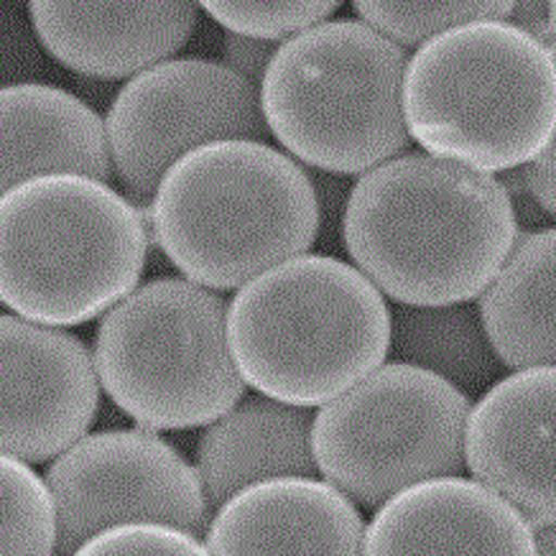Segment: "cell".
<instances>
[{"mask_svg":"<svg viewBox=\"0 0 556 556\" xmlns=\"http://www.w3.org/2000/svg\"><path fill=\"white\" fill-rule=\"evenodd\" d=\"M518 240L497 177L429 153L363 174L342 212V243L380 294L406 306L480 299Z\"/></svg>","mask_w":556,"mask_h":556,"instance_id":"obj_1","label":"cell"},{"mask_svg":"<svg viewBox=\"0 0 556 556\" xmlns=\"http://www.w3.org/2000/svg\"><path fill=\"white\" fill-rule=\"evenodd\" d=\"M149 217L159 251L179 274L228 291L309 251L321 210L289 153L261 141H215L166 172Z\"/></svg>","mask_w":556,"mask_h":556,"instance_id":"obj_2","label":"cell"},{"mask_svg":"<svg viewBox=\"0 0 556 556\" xmlns=\"http://www.w3.org/2000/svg\"><path fill=\"white\" fill-rule=\"evenodd\" d=\"M228 342L261 396L321 408L383 365L391 309L361 268L304 253L238 289Z\"/></svg>","mask_w":556,"mask_h":556,"instance_id":"obj_3","label":"cell"},{"mask_svg":"<svg viewBox=\"0 0 556 556\" xmlns=\"http://www.w3.org/2000/svg\"><path fill=\"white\" fill-rule=\"evenodd\" d=\"M404 115L434 159L485 174L531 164L556 138L554 51L508 21L452 28L408 60Z\"/></svg>","mask_w":556,"mask_h":556,"instance_id":"obj_4","label":"cell"},{"mask_svg":"<svg viewBox=\"0 0 556 556\" xmlns=\"http://www.w3.org/2000/svg\"><path fill=\"white\" fill-rule=\"evenodd\" d=\"M0 302L21 319L77 327L134 294L149 255L138 207L105 181L51 174L0 200Z\"/></svg>","mask_w":556,"mask_h":556,"instance_id":"obj_5","label":"cell"},{"mask_svg":"<svg viewBox=\"0 0 556 556\" xmlns=\"http://www.w3.org/2000/svg\"><path fill=\"white\" fill-rule=\"evenodd\" d=\"M406 49L361 18H338L278 47L261 83L268 134L314 169L353 177L404 156Z\"/></svg>","mask_w":556,"mask_h":556,"instance_id":"obj_6","label":"cell"},{"mask_svg":"<svg viewBox=\"0 0 556 556\" xmlns=\"http://www.w3.org/2000/svg\"><path fill=\"white\" fill-rule=\"evenodd\" d=\"M230 306L189 278H153L94 332L102 391L149 431L210 427L245 399L228 342Z\"/></svg>","mask_w":556,"mask_h":556,"instance_id":"obj_7","label":"cell"},{"mask_svg":"<svg viewBox=\"0 0 556 556\" xmlns=\"http://www.w3.org/2000/svg\"><path fill=\"white\" fill-rule=\"evenodd\" d=\"M470 399L434 372L383 363L314 416V459L363 508L427 480L459 478Z\"/></svg>","mask_w":556,"mask_h":556,"instance_id":"obj_8","label":"cell"},{"mask_svg":"<svg viewBox=\"0 0 556 556\" xmlns=\"http://www.w3.org/2000/svg\"><path fill=\"white\" fill-rule=\"evenodd\" d=\"M113 169L130 202L143 207L166 172L215 141L266 143L261 92L228 64L181 56L128 79L108 110Z\"/></svg>","mask_w":556,"mask_h":556,"instance_id":"obj_9","label":"cell"},{"mask_svg":"<svg viewBox=\"0 0 556 556\" xmlns=\"http://www.w3.org/2000/svg\"><path fill=\"white\" fill-rule=\"evenodd\" d=\"M60 556L123 523L177 526L204 539L210 501L192 465L149 429L94 431L49 465Z\"/></svg>","mask_w":556,"mask_h":556,"instance_id":"obj_10","label":"cell"},{"mask_svg":"<svg viewBox=\"0 0 556 556\" xmlns=\"http://www.w3.org/2000/svg\"><path fill=\"white\" fill-rule=\"evenodd\" d=\"M3 338V455L47 463L87 437L100 408L92 350L77 334L0 317Z\"/></svg>","mask_w":556,"mask_h":556,"instance_id":"obj_11","label":"cell"},{"mask_svg":"<svg viewBox=\"0 0 556 556\" xmlns=\"http://www.w3.org/2000/svg\"><path fill=\"white\" fill-rule=\"evenodd\" d=\"M465 467L533 529L556 523V368L503 376L467 419Z\"/></svg>","mask_w":556,"mask_h":556,"instance_id":"obj_12","label":"cell"},{"mask_svg":"<svg viewBox=\"0 0 556 556\" xmlns=\"http://www.w3.org/2000/svg\"><path fill=\"white\" fill-rule=\"evenodd\" d=\"M363 556H539L533 526L470 478L406 488L365 526Z\"/></svg>","mask_w":556,"mask_h":556,"instance_id":"obj_13","label":"cell"},{"mask_svg":"<svg viewBox=\"0 0 556 556\" xmlns=\"http://www.w3.org/2000/svg\"><path fill=\"white\" fill-rule=\"evenodd\" d=\"M28 16L56 62L98 79H134L174 60L197 28V5L189 0H31Z\"/></svg>","mask_w":556,"mask_h":556,"instance_id":"obj_14","label":"cell"},{"mask_svg":"<svg viewBox=\"0 0 556 556\" xmlns=\"http://www.w3.org/2000/svg\"><path fill=\"white\" fill-rule=\"evenodd\" d=\"M204 539L212 556H363L365 521L327 480L278 478L223 503Z\"/></svg>","mask_w":556,"mask_h":556,"instance_id":"obj_15","label":"cell"},{"mask_svg":"<svg viewBox=\"0 0 556 556\" xmlns=\"http://www.w3.org/2000/svg\"><path fill=\"white\" fill-rule=\"evenodd\" d=\"M0 108L3 194L28 179L51 174H77L98 181L115 174L105 121L77 94L41 83L5 85Z\"/></svg>","mask_w":556,"mask_h":556,"instance_id":"obj_16","label":"cell"},{"mask_svg":"<svg viewBox=\"0 0 556 556\" xmlns=\"http://www.w3.org/2000/svg\"><path fill=\"white\" fill-rule=\"evenodd\" d=\"M314 419L302 406L268 396L243 399L204 427L194 452L210 506L219 508L240 490L278 478H314Z\"/></svg>","mask_w":556,"mask_h":556,"instance_id":"obj_17","label":"cell"},{"mask_svg":"<svg viewBox=\"0 0 556 556\" xmlns=\"http://www.w3.org/2000/svg\"><path fill=\"white\" fill-rule=\"evenodd\" d=\"M478 314L508 370L556 368V228L516 240L480 294Z\"/></svg>","mask_w":556,"mask_h":556,"instance_id":"obj_18","label":"cell"},{"mask_svg":"<svg viewBox=\"0 0 556 556\" xmlns=\"http://www.w3.org/2000/svg\"><path fill=\"white\" fill-rule=\"evenodd\" d=\"M393 363H406L444 378L467 399L482 396L503 376L480 314L470 304L406 306L391 312Z\"/></svg>","mask_w":556,"mask_h":556,"instance_id":"obj_19","label":"cell"},{"mask_svg":"<svg viewBox=\"0 0 556 556\" xmlns=\"http://www.w3.org/2000/svg\"><path fill=\"white\" fill-rule=\"evenodd\" d=\"M3 556L60 554V508L49 480L24 459L3 455Z\"/></svg>","mask_w":556,"mask_h":556,"instance_id":"obj_20","label":"cell"},{"mask_svg":"<svg viewBox=\"0 0 556 556\" xmlns=\"http://www.w3.org/2000/svg\"><path fill=\"white\" fill-rule=\"evenodd\" d=\"M361 21L399 47H424L437 36L478 21H506L514 13L510 0H357Z\"/></svg>","mask_w":556,"mask_h":556,"instance_id":"obj_21","label":"cell"},{"mask_svg":"<svg viewBox=\"0 0 556 556\" xmlns=\"http://www.w3.org/2000/svg\"><path fill=\"white\" fill-rule=\"evenodd\" d=\"M228 34L261 41H289L325 24L340 9L338 0H207L202 3Z\"/></svg>","mask_w":556,"mask_h":556,"instance_id":"obj_22","label":"cell"},{"mask_svg":"<svg viewBox=\"0 0 556 556\" xmlns=\"http://www.w3.org/2000/svg\"><path fill=\"white\" fill-rule=\"evenodd\" d=\"M72 556H212L200 536L177 526L123 523L100 531Z\"/></svg>","mask_w":556,"mask_h":556,"instance_id":"obj_23","label":"cell"},{"mask_svg":"<svg viewBox=\"0 0 556 556\" xmlns=\"http://www.w3.org/2000/svg\"><path fill=\"white\" fill-rule=\"evenodd\" d=\"M276 41H261V39H251V36H240V34H225L223 39V54H225V64L248 79L251 85H261L263 77L270 67L276 56Z\"/></svg>","mask_w":556,"mask_h":556,"instance_id":"obj_24","label":"cell"},{"mask_svg":"<svg viewBox=\"0 0 556 556\" xmlns=\"http://www.w3.org/2000/svg\"><path fill=\"white\" fill-rule=\"evenodd\" d=\"M521 172L533 202L556 217V138L541 156L526 164Z\"/></svg>","mask_w":556,"mask_h":556,"instance_id":"obj_25","label":"cell"},{"mask_svg":"<svg viewBox=\"0 0 556 556\" xmlns=\"http://www.w3.org/2000/svg\"><path fill=\"white\" fill-rule=\"evenodd\" d=\"M510 16L516 18L518 28L536 36L539 41H544L548 47V3H533V0L514 3V13Z\"/></svg>","mask_w":556,"mask_h":556,"instance_id":"obj_26","label":"cell"},{"mask_svg":"<svg viewBox=\"0 0 556 556\" xmlns=\"http://www.w3.org/2000/svg\"><path fill=\"white\" fill-rule=\"evenodd\" d=\"M533 536H536L539 556H556V523L536 526Z\"/></svg>","mask_w":556,"mask_h":556,"instance_id":"obj_27","label":"cell"},{"mask_svg":"<svg viewBox=\"0 0 556 556\" xmlns=\"http://www.w3.org/2000/svg\"><path fill=\"white\" fill-rule=\"evenodd\" d=\"M548 49L556 56V3H548Z\"/></svg>","mask_w":556,"mask_h":556,"instance_id":"obj_28","label":"cell"}]
</instances>
